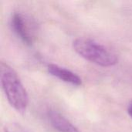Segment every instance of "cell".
Segmentation results:
<instances>
[{
	"label": "cell",
	"mask_w": 132,
	"mask_h": 132,
	"mask_svg": "<svg viewBox=\"0 0 132 132\" xmlns=\"http://www.w3.org/2000/svg\"><path fill=\"white\" fill-rule=\"evenodd\" d=\"M75 52L86 60L96 65L109 67L117 64V55L97 41L87 37H80L73 42Z\"/></svg>",
	"instance_id": "7a4b0ae2"
},
{
	"label": "cell",
	"mask_w": 132,
	"mask_h": 132,
	"mask_svg": "<svg viewBox=\"0 0 132 132\" xmlns=\"http://www.w3.org/2000/svg\"><path fill=\"white\" fill-rule=\"evenodd\" d=\"M48 119L52 127L59 132H80L79 129L59 111L50 110Z\"/></svg>",
	"instance_id": "5b68a950"
},
{
	"label": "cell",
	"mask_w": 132,
	"mask_h": 132,
	"mask_svg": "<svg viewBox=\"0 0 132 132\" xmlns=\"http://www.w3.org/2000/svg\"><path fill=\"white\" fill-rule=\"evenodd\" d=\"M47 70L50 75L61 81L77 87L82 85L81 78L77 74L65 67H60L57 64L50 63L47 67Z\"/></svg>",
	"instance_id": "277c9868"
},
{
	"label": "cell",
	"mask_w": 132,
	"mask_h": 132,
	"mask_svg": "<svg viewBox=\"0 0 132 132\" xmlns=\"http://www.w3.org/2000/svg\"><path fill=\"white\" fill-rule=\"evenodd\" d=\"M127 111H128V114L130 115V117L132 118V101L130 103V104H128Z\"/></svg>",
	"instance_id": "52a82bcc"
},
{
	"label": "cell",
	"mask_w": 132,
	"mask_h": 132,
	"mask_svg": "<svg viewBox=\"0 0 132 132\" xmlns=\"http://www.w3.org/2000/svg\"><path fill=\"white\" fill-rule=\"evenodd\" d=\"M4 132H30L22 125L16 122H10L5 125Z\"/></svg>",
	"instance_id": "8992f818"
},
{
	"label": "cell",
	"mask_w": 132,
	"mask_h": 132,
	"mask_svg": "<svg viewBox=\"0 0 132 132\" xmlns=\"http://www.w3.org/2000/svg\"><path fill=\"white\" fill-rule=\"evenodd\" d=\"M2 90L9 104L19 113H25L29 105V95L15 70L7 63H0Z\"/></svg>",
	"instance_id": "6da1fadb"
},
{
	"label": "cell",
	"mask_w": 132,
	"mask_h": 132,
	"mask_svg": "<svg viewBox=\"0 0 132 132\" xmlns=\"http://www.w3.org/2000/svg\"><path fill=\"white\" fill-rule=\"evenodd\" d=\"M10 24L12 31L20 39V40L27 46L32 45L34 42V31L32 30V23L20 12L12 13Z\"/></svg>",
	"instance_id": "3957f363"
}]
</instances>
